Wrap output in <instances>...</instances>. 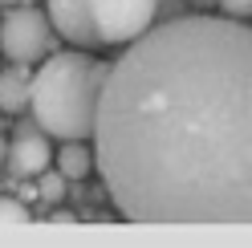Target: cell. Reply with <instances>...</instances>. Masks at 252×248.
<instances>
[{"label":"cell","instance_id":"6da1fadb","mask_svg":"<svg viewBox=\"0 0 252 248\" xmlns=\"http://www.w3.org/2000/svg\"><path fill=\"white\" fill-rule=\"evenodd\" d=\"M94 163L130 224H252V25L191 12L110 61Z\"/></svg>","mask_w":252,"mask_h":248},{"label":"cell","instance_id":"7a4b0ae2","mask_svg":"<svg viewBox=\"0 0 252 248\" xmlns=\"http://www.w3.org/2000/svg\"><path fill=\"white\" fill-rule=\"evenodd\" d=\"M106 69V61L90 57L86 49H61L45 57L29 90L37 126L49 138H94Z\"/></svg>","mask_w":252,"mask_h":248},{"label":"cell","instance_id":"3957f363","mask_svg":"<svg viewBox=\"0 0 252 248\" xmlns=\"http://www.w3.org/2000/svg\"><path fill=\"white\" fill-rule=\"evenodd\" d=\"M53 25L49 12L29 8V4H12L0 21V49H4L8 61H21V65H33L45 53L53 49Z\"/></svg>","mask_w":252,"mask_h":248},{"label":"cell","instance_id":"277c9868","mask_svg":"<svg viewBox=\"0 0 252 248\" xmlns=\"http://www.w3.org/2000/svg\"><path fill=\"white\" fill-rule=\"evenodd\" d=\"M159 0H90V17L102 45H130L155 25Z\"/></svg>","mask_w":252,"mask_h":248},{"label":"cell","instance_id":"5b68a950","mask_svg":"<svg viewBox=\"0 0 252 248\" xmlns=\"http://www.w3.org/2000/svg\"><path fill=\"white\" fill-rule=\"evenodd\" d=\"M8 167L17 179H37L45 167H53V147H49V134H45L33 122H21L17 138L8 143Z\"/></svg>","mask_w":252,"mask_h":248},{"label":"cell","instance_id":"8992f818","mask_svg":"<svg viewBox=\"0 0 252 248\" xmlns=\"http://www.w3.org/2000/svg\"><path fill=\"white\" fill-rule=\"evenodd\" d=\"M45 12H49V25L57 37H65L73 49H94L102 45L98 29L90 17V0H45Z\"/></svg>","mask_w":252,"mask_h":248},{"label":"cell","instance_id":"52a82bcc","mask_svg":"<svg viewBox=\"0 0 252 248\" xmlns=\"http://www.w3.org/2000/svg\"><path fill=\"white\" fill-rule=\"evenodd\" d=\"M29 90H33V77L21 61L0 69V114H21L29 106Z\"/></svg>","mask_w":252,"mask_h":248},{"label":"cell","instance_id":"ba28073f","mask_svg":"<svg viewBox=\"0 0 252 248\" xmlns=\"http://www.w3.org/2000/svg\"><path fill=\"white\" fill-rule=\"evenodd\" d=\"M53 167L65 179H86L94 171V151L90 138H61V151L53 155Z\"/></svg>","mask_w":252,"mask_h":248},{"label":"cell","instance_id":"9c48e42d","mask_svg":"<svg viewBox=\"0 0 252 248\" xmlns=\"http://www.w3.org/2000/svg\"><path fill=\"white\" fill-rule=\"evenodd\" d=\"M65 175H61L57 171V167H53V171H49V167H45V171L37 175V191H41V199H45V204H61V199H65Z\"/></svg>","mask_w":252,"mask_h":248},{"label":"cell","instance_id":"30bf717a","mask_svg":"<svg viewBox=\"0 0 252 248\" xmlns=\"http://www.w3.org/2000/svg\"><path fill=\"white\" fill-rule=\"evenodd\" d=\"M29 220H33V208L21 195H0V224H29Z\"/></svg>","mask_w":252,"mask_h":248},{"label":"cell","instance_id":"8fae6325","mask_svg":"<svg viewBox=\"0 0 252 248\" xmlns=\"http://www.w3.org/2000/svg\"><path fill=\"white\" fill-rule=\"evenodd\" d=\"M216 8L224 12V17H236V21L252 17V0H216Z\"/></svg>","mask_w":252,"mask_h":248},{"label":"cell","instance_id":"7c38bea8","mask_svg":"<svg viewBox=\"0 0 252 248\" xmlns=\"http://www.w3.org/2000/svg\"><path fill=\"white\" fill-rule=\"evenodd\" d=\"M17 195L25 199L29 208H33V199H41V191H37V179H29V183H21V187H17Z\"/></svg>","mask_w":252,"mask_h":248},{"label":"cell","instance_id":"4fadbf2b","mask_svg":"<svg viewBox=\"0 0 252 248\" xmlns=\"http://www.w3.org/2000/svg\"><path fill=\"white\" fill-rule=\"evenodd\" d=\"M73 220H77L73 212H53V216H49V224H73Z\"/></svg>","mask_w":252,"mask_h":248},{"label":"cell","instance_id":"5bb4252c","mask_svg":"<svg viewBox=\"0 0 252 248\" xmlns=\"http://www.w3.org/2000/svg\"><path fill=\"white\" fill-rule=\"evenodd\" d=\"M195 4V12H208V8H216V0H191Z\"/></svg>","mask_w":252,"mask_h":248},{"label":"cell","instance_id":"9a60e30c","mask_svg":"<svg viewBox=\"0 0 252 248\" xmlns=\"http://www.w3.org/2000/svg\"><path fill=\"white\" fill-rule=\"evenodd\" d=\"M0 159H8V143H4V138H0Z\"/></svg>","mask_w":252,"mask_h":248},{"label":"cell","instance_id":"2e32d148","mask_svg":"<svg viewBox=\"0 0 252 248\" xmlns=\"http://www.w3.org/2000/svg\"><path fill=\"white\" fill-rule=\"evenodd\" d=\"M0 4H8V8H12V4H25V0H0Z\"/></svg>","mask_w":252,"mask_h":248}]
</instances>
